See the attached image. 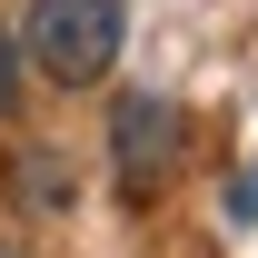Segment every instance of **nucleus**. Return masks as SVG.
Wrapping results in <instances>:
<instances>
[{
  "label": "nucleus",
  "mask_w": 258,
  "mask_h": 258,
  "mask_svg": "<svg viewBox=\"0 0 258 258\" xmlns=\"http://www.w3.org/2000/svg\"><path fill=\"white\" fill-rule=\"evenodd\" d=\"M119 30H129V10H119V0H30L20 50H30L40 80L90 90V80H109V70H119Z\"/></svg>",
  "instance_id": "obj_1"
},
{
  "label": "nucleus",
  "mask_w": 258,
  "mask_h": 258,
  "mask_svg": "<svg viewBox=\"0 0 258 258\" xmlns=\"http://www.w3.org/2000/svg\"><path fill=\"white\" fill-rule=\"evenodd\" d=\"M169 159H179V99L129 90L119 109H109V169H119V189L149 199V189L169 179Z\"/></svg>",
  "instance_id": "obj_2"
},
{
  "label": "nucleus",
  "mask_w": 258,
  "mask_h": 258,
  "mask_svg": "<svg viewBox=\"0 0 258 258\" xmlns=\"http://www.w3.org/2000/svg\"><path fill=\"white\" fill-rule=\"evenodd\" d=\"M10 99H20V40L0 30V109H10Z\"/></svg>",
  "instance_id": "obj_3"
},
{
  "label": "nucleus",
  "mask_w": 258,
  "mask_h": 258,
  "mask_svg": "<svg viewBox=\"0 0 258 258\" xmlns=\"http://www.w3.org/2000/svg\"><path fill=\"white\" fill-rule=\"evenodd\" d=\"M0 258H30V248H20V238H0Z\"/></svg>",
  "instance_id": "obj_4"
}]
</instances>
